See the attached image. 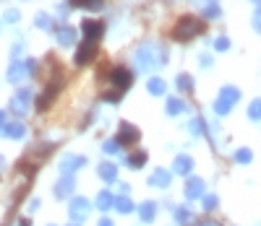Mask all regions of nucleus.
<instances>
[{
	"label": "nucleus",
	"mask_w": 261,
	"mask_h": 226,
	"mask_svg": "<svg viewBox=\"0 0 261 226\" xmlns=\"http://www.w3.org/2000/svg\"><path fill=\"white\" fill-rule=\"evenodd\" d=\"M165 60H167V52H165V47H160L157 42H144L134 52V62H136V68L141 73H151L154 68L165 65Z\"/></svg>",
	"instance_id": "f257e3e1"
},
{
	"label": "nucleus",
	"mask_w": 261,
	"mask_h": 226,
	"mask_svg": "<svg viewBox=\"0 0 261 226\" xmlns=\"http://www.w3.org/2000/svg\"><path fill=\"white\" fill-rule=\"evenodd\" d=\"M201 31H204V21L193 18V16H183L175 24V29H172V37H175L178 42H191L193 37H199Z\"/></svg>",
	"instance_id": "f03ea898"
},
{
	"label": "nucleus",
	"mask_w": 261,
	"mask_h": 226,
	"mask_svg": "<svg viewBox=\"0 0 261 226\" xmlns=\"http://www.w3.org/2000/svg\"><path fill=\"white\" fill-rule=\"evenodd\" d=\"M130 71H125V68H115V71L110 73V83H113V88L115 91H110V94H105V99L107 102H118L125 91H128V86H130Z\"/></svg>",
	"instance_id": "7ed1b4c3"
},
{
	"label": "nucleus",
	"mask_w": 261,
	"mask_h": 226,
	"mask_svg": "<svg viewBox=\"0 0 261 226\" xmlns=\"http://www.w3.org/2000/svg\"><path fill=\"white\" fill-rule=\"evenodd\" d=\"M238 99H241V91H238L235 86H225L222 91H220V96H217V102H214V112L217 115H230L232 112V107L238 104Z\"/></svg>",
	"instance_id": "20e7f679"
},
{
	"label": "nucleus",
	"mask_w": 261,
	"mask_h": 226,
	"mask_svg": "<svg viewBox=\"0 0 261 226\" xmlns=\"http://www.w3.org/2000/svg\"><path fill=\"white\" fill-rule=\"evenodd\" d=\"M89 211H92V203L86 200V198H73L71 206H68V216H71V221H76V223H81L86 216H89Z\"/></svg>",
	"instance_id": "39448f33"
},
{
	"label": "nucleus",
	"mask_w": 261,
	"mask_h": 226,
	"mask_svg": "<svg viewBox=\"0 0 261 226\" xmlns=\"http://www.w3.org/2000/svg\"><path fill=\"white\" fill-rule=\"evenodd\" d=\"M84 164H86L84 156L68 153V156H63V159H60V174H65V177H73V172H79Z\"/></svg>",
	"instance_id": "423d86ee"
},
{
	"label": "nucleus",
	"mask_w": 261,
	"mask_h": 226,
	"mask_svg": "<svg viewBox=\"0 0 261 226\" xmlns=\"http://www.w3.org/2000/svg\"><path fill=\"white\" fill-rule=\"evenodd\" d=\"M97 55V42H89V39H84L81 42V47L76 50V65H89Z\"/></svg>",
	"instance_id": "0eeeda50"
},
{
	"label": "nucleus",
	"mask_w": 261,
	"mask_h": 226,
	"mask_svg": "<svg viewBox=\"0 0 261 226\" xmlns=\"http://www.w3.org/2000/svg\"><path fill=\"white\" fill-rule=\"evenodd\" d=\"M27 76H29V65H27V60H13L11 68H8V81H11V83H21Z\"/></svg>",
	"instance_id": "6e6552de"
},
{
	"label": "nucleus",
	"mask_w": 261,
	"mask_h": 226,
	"mask_svg": "<svg viewBox=\"0 0 261 226\" xmlns=\"http://www.w3.org/2000/svg\"><path fill=\"white\" fill-rule=\"evenodd\" d=\"M81 29H84V39H89V42H99L102 34H105V24H102V21H84Z\"/></svg>",
	"instance_id": "1a4fd4ad"
},
{
	"label": "nucleus",
	"mask_w": 261,
	"mask_h": 226,
	"mask_svg": "<svg viewBox=\"0 0 261 226\" xmlns=\"http://www.w3.org/2000/svg\"><path fill=\"white\" fill-rule=\"evenodd\" d=\"M204 190H206V185H204V179L201 177H191L188 182H186V198L188 200H196V198H204Z\"/></svg>",
	"instance_id": "9d476101"
},
{
	"label": "nucleus",
	"mask_w": 261,
	"mask_h": 226,
	"mask_svg": "<svg viewBox=\"0 0 261 226\" xmlns=\"http://www.w3.org/2000/svg\"><path fill=\"white\" fill-rule=\"evenodd\" d=\"M29 99H32V94L27 91V88H24V91H18V94L11 99V109L16 112L18 117H24L27 112H29V107H27V104H29Z\"/></svg>",
	"instance_id": "9b49d317"
},
{
	"label": "nucleus",
	"mask_w": 261,
	"mask_h": 226,
	"mask_svg": "<svg viewBox=\"0 0 261 226\" xmlns=\"http://www.w3.org/2000/svg\"><path fill=\"white\" fill-rule=\"evenodd\" d=\"M0 135H3V138H11V141H21L27 135V127L21 122H6L3 127H0Z\"/></svg>",
	"instance_id": "f8f14e48"
},
{
	"label": "nucleus",
	"mask_w": 261,
	"mask_h": 226,
	"mask_svg": "<svg viewBox=\"0 0 261 226\" xmlns=\"http://www.w3.org/2000/svg\"><path fill=\"white\" fill-rule=\"evenodd\" d=\"M170 182H172V174L167 169H157V172H151V177H149V185L157 187V190H167Z\"/></svg>",
	"instance_id": "ddd939ff"
},
{
	"label": "nucleus",
	"mask_w": 261,
	"mask_h": 226,
	"mask_svg": "<svg viewBox=\"0 0 261 226\" xmlns=\"http://www.w3.org/2000/svg\"><path fill=\"white\" fill-rule=\"evenodd\" d=\"M118 141H120V146L136 143V141H139V130L130 125V122H123V125H120V133H118Z\"/></svg>",
	"instance_id": "4468645a"
},
{
	"label": "nucleus",
	"mask_w": 261,
	"mask_h": 226,
	"mask_svg": "<svg viewBox=\"0 0 261 226\" xmlns=\"http://www.w3.org/2000/svg\"><path fill=\"white\" fill-rule=\"evenodd\" d=\"M73 187H76L73 177H65V174H63V177L58 179V185H55V198H60V200H63V198H71V195H73Z\"/></svg>",
	"instance_id": "2eb2a0df"
},
{
	"label": "nucleus",
	"mask_w": 261,
	"mask_h": 226,
	"mask_svg": "<svg viewBox=\"0 0 261 226\" xmlns=\"http://www.w3.org/2000/svg\"><path fill=\"white\" fill-rule=\"evenodd\" d=\"M139 218L141 223H151L157 218V203L154 200H144L141 206H139Z\"/></svg>",
	"instance_id": "dca6fc26"
},
{
	"label": "nucleus",
	"mask_w": 261,
	"mask_h": 226,
	"mask_svg": "<svg viewBox=\"0 0 261 226\" xmlns=\"http://www.w3.org/2000/svg\"><path fill=\"white\" fill-rule=\"evenodd\" d=\"M55 39L60 47H73V42H76V29L73 26H60L55 31Z\"/></svg>",
	"instance_id": "f3484780"
},
{
	"label": "nucleus",
	"mask_w": 261,
	"mask_h": 226,
	"mask_svg": "<svg viewBox=\"0 0 261 226\" xmlns=\"http://www.w3.org/2000/svg\"><path fill=\"white\" fill-rule=\"evenodd\" d=\"M58 88H60V81H50V86L45 88V94L37 99V107H39V109H47V107L53 104L55 94H58Z\"/></svg>",
	"instance_id": "a211bd4d"
},
{
	"label": "nucleus",
	"mask_w": 261,
	"mask_h": 226,
	"mask_svg": "<svg viewBox=\"0 0 261 226\" xmlns=\"http://www.w3.org/2000/svg\"><path fill=\"white\" fill-rule=\"evenodd\" d=\"M172 172H175V174H191L193 172V159H191V156L188 153H180V156H175V164H172Z\"/></svg>",
	"instance_id": "6ab92c4d"
},
{
	"label": "nucleus",
	"mask_w": 261,
	"mask_h": 226,
	"mask_svg": "<svg viewBox=\"0 0 261 226\" xmlns=\"http://www.w3.org/2000/svg\"><path fill=\"white\" fill-rule=\"evenodd\" d=\"M99 179H105V182H115V177H118V167L115 164H110V162H105V164H99Z\"/></svg>",
	"instance_id": "aec40b11"
},
{
	"label": "nucleus",
	"mask_w": 261,
	"mask_h": 226,
	"mask_svg": "<svg viewBox=\"0 0 261 226\" xmlns=\"http://www.w3.org/2000/svg\"><path fill=\"white\" fill-rule=\"evenodd\" d=\"M186 102L183 99H178V96H172V99H167V107H165V112H167V115H172V117H175V115H183V112H186Z\"/></svg>",
	"instance_id": "412c9836"
},
{
	"label": "nucleus",
	"mask_w": 261,
	"mask_h": 226,
	"mask_svg": "<svg viewBox=\"0 0 261 226\" xmlns=\"http://www.w3.org/2000/svg\"><path fill=\"white\" fill-rule=\"evenodd\" d=\"M113 206H115V198L107 192V190H102V192L97 195V208H99V211H110Z\"/></svg>",
	"instance_id": "4be33fe9"
},
{
	"label": "nucleus",
	"mask_w": 261,
	"mask_h": 226,
	"mask_svg": "<svg viewBox=\"0 0 261 226\" xmlns=\"http://www.w3.org/2000/svg\"><path fill=\"white\" fill-rule=\"evenodd\" d=\"M125 164H128L130 169H141V167L146 164V151H136V153H130Z\"/></svg>",
	"instance_id": "5701e85b"
},
{
	"label": "nucleus",
	"mask_w": 261,
	"mask_h": 226,
	"mask_svg": "<svg viewBox=\"0 0 261 226\" xmlns=\"http://www.w3.org/2000/svg\"><path fill=\"white\" fill-rule=\"evenodd\" d=\"M113 208H115L118 213H123V216H125V213L134 211V203L128 200V195H120V198H115V206H113Z\"/></svg>",
	"instance_id": "b1692460"
},
{
	"label": "nucleus",
	"mask_w": 261,
	"mask_h": 226,
	"mask_svg": "<svg viewBox=\"0 0 261 226\" xmlns=\"http://www.w3.org/2000/svg\"><path fill=\"white\" fill-rule=\"evenodd\" d=\"M146 88H149V94H154V96H162L167 86H165V81H162V78H149Z\"/></svg>",
	"instance_id": "393cba45"
},
{
	"label": "nucleus",
	"mask_w": 261,
	"mask_h": 226,
	"mask_svg": "<svg viewBox=\"0 0 261 226\" xmlns=\"http://www.w3.org/2000/svg\"><path fill=\"white\" fill-rule=\"evenodd\" d=\"M73 8H86V11H99L102 8V0H71Z\"/></svg>",
	"instance_id": "a878e982"
},
{
	"label": "nucleus",
	"mask_w": 261,
	"mask_h": 226,
	"mask_svg": "<svg viewBox=\"0 0 261 226\" xmlns=\"http://www.w3.org/2000/svg\"><path fill=\"white\" fill-rule=\"evenodd\" d=\"M175 86H178V91H193V78L188 76V73H180L178 76V81H175Z\"/></svg>",
	"instance_id": "bb28decb"
},
{
	"label": "nucleus",
	"mask_w": 261,
	"mask_h": 226,
	"mask_svg": "<svg viewBox=\"0 0 261 226\" xmlns=\"http://www.w3.org/2000/svg\"><path fill=\"white\" fill-rule=\"evenodd\" d=\"M204 18H220V3L217 0H206L204 3Z\"/></svg>",
	"instance_id": "cd10ccee"
},
{
	"label": "nucleus",
	"mask_w": 261,
	"mask_h": 226,
	"mask_svg": "<svg viewBox=\"0 0 261 226\" xmlns=\"http://www.w3.org/2000/svg\"><path fill=\"white\" fill-rule=\"evenodd\" d=\"M34 24H37L39 29L47 31V29H53V18H50L47 13H37V16H34Z\"/></svg>",
	"instance_id": "c85d7f7f"
},
{
	"label": "nucleus",
	"mask_w": 261,
	"mask_h": 226,
	"mask_svg": "<svg viewBox=\"0 0 261 226\" xmlns=\"http://www.w3.org/2000/svg\"><path fill=\"white\" fill-rule=\"evenodd\" d=\"M248 117L256 120V122L261 120V99H253V102L248 104Z\"/></svg>",
	"instance_id": "c756f323"
},
{
	"label": "nucleus",
	"mask_w": 261,
	"mask_h": 226,
	"mask_svg": "<svg viewBox=\"0 0 261 226\" xmlns=\"http://www.w3.org/2000/svg\"><path fill=\"white\" fill-rule=\"evenodd\" d=\"M175 221L183 226V223H188L191 221V208H186V206H180V208H175Z\"/></svg>",
	"instance_id": "7c9ffc66"
},
{
	"label": "nucleus",
	"mask_w": 261,
	"mask_h": 226,
	"mask_svg": "<svg viewBox=\"0 0 261 226\" xmlns=\"http://www.w3.org/2000/svg\"><path fill=\"white\" fill-rule=\"evenodd\" d=\"M201 200H204V211H214L217 206H220V198L212 195V192H209V195L204 192V198H201Z\"/></svg>",
	"instance_id": "2f4dec72"
},
{
	"label": "nucleus",
	"mask_w": 261,
	"mask_h": 226,
	"mask_svg": "<svg viewBox=\"0 0 261 226\" xmlns=\"http://www.w3.org/2000/svg\"><path fill=\"white\" fill-rule=\"evenodd\" d=\"M251 159H253V153H251L248 148L235 151V162H238V164H251Z\"/></svg>",
	"instance_id": "473e14b6"
},
{
	"label": "nucleus",
	"mask_w": 261,
	"mask_h": 226,
	"mask_svg": "<svg viewBox=\"0 0 261 226\" xmlns=\"http://www.w3.org/2000/svg\"><path fill=\"white\" fill-rule=\"evenodd\" d=\"M188 130H191V135H201V133H204V120H201V117H193V120L188 122Z\"/></svg>",
	"instance_id": "72a5a7b5"
},
{
	"label": "nucleus",
	"mask_w": 261,
	"mask_h": 226,
	"mask_svg": "<svg viewBox=\"0 0 261 226\" xmlns=\"http://www.w3.org/2000/svg\"><path fill=\"white\" fill-rule=\"evenodd\" d=\"M102 151H105V153H118V151H120V141H118V138L105 141V143H102Z\"/></svg>",
	"instance_id": "f704fd0d"
},
{
	"label": "nucleus",
	"mask_w": 261,
	"mask_h": 226,
	"mask_svg": "<svg viewBox=\"0 0 261 226\" xmlns=\"http://www.w3.org/2000/svg\"><path fill=\"white\" fill-rule=\"evenodd\" d=\"M214 50H220V52L230 50V39H227V37H217V39H214Z\"/></svg>",
	"instance_id": "c9c22d12"
},
{
	"label": "nucleus",
	"mask_w": 261,
	"mask_h": 226,
	"mask_svg": "<svg viewBox=\"0 0 261 226\" xmlns=\"http://www.w3.org/2000/svg\"><path fill=\"white\" fill-rule=\"evenodd\" d=\"M6 21H8V24H18V18H21V13L16 11V8H8L6 11V16H3Z\"/></svg>",
	"instance_id": "e433bc0d"
},
{
	"label": "nucleus",
	"mask_w": 261,
	"mask_h": 226,
	"mask_svg": "<svg viewBox=\"0 0 261 226\" xmlns=\"http://www.w3.org/2000/svg\"><path fill=\"white\" fill-rule=\"evenodd\" d=\"M253 29L261 34V6L256 8V13H253Z\"/></svg>",
	"instance_id": "4c0bfd02"
},
{
	"label": "nucleus",
	"mask_w": 261,
	"mask_h": 226,
	"mask_svg": "<svg viewBox=\"0 0 261 226\" xmlns=\"http://www.w3.org/2000/svg\"><path fill=\"white\" fill-rule=\"evenodd\" d=\"M199 62H201V68H212V57H209V55H201Z\"/></svg>",
	"instance_id": "58836bf2"
},
{
	"label": "nucleus",
	"mask_w": 261,
	"mask_h": 226,
	"mask_svg": "<svg viewBox=\"0 0 261 226\" xmlns=\"http://www.w3.org/2000/svg\"><path fill=\"white\" fill-rule=\"evenodd\" d=\"M196 226H220V223H217V221H199Z\"/></svg>",
	"instance_id": "ea45409f"
},
{
	"label": "nucleus",
	"mask_w": 261,
	"mask_h": 226,
	"mask_svg": "<svg viewBox=\"0 0 261 226\" xmlns=\"http://www.w3.org/2000/svg\"><path fill=\"white\" fill-rule=\"evenodd\" d=\"M37 208H39V200H37V198H34V200H32V203H29V211H37Z\"/></svg>",
	"instance_id": "a19ab883"
},
{
	"label": "nucleus",
	"mask_w": 261,
	"mask_h": 226,
	"mask_svg": "<svg viewBox=\"0 0 261 226\" xmlns=\"http://www.w3.org/2000/svg\"><path fill=\"white\" fill-rule=\"evenodd\" d=\"M97 226H115V223H113V221H110V218H102V221H99V223H97Z\"/></svg>",
	"instance_id": "79ce46f5"
},
{
	"label": "nucleus",
	"mask_w": 261,
	"mask_h": 226,
	"mask_svg": "<svg viewBox=\"0 0 261 226\" xmlns=\"http://www.w3.org/2000/svg\"><path fill=\"white\" fill-rule=\"evenodd\" d=\"M120 192H123V195H128V192H130V185H125V182H123V185H120Z\"/></svg>",
	"instance_id": "37998d69"
},
{
	"label": "nucleus",
	"mask_w": 261,
	"mask_h": 226,
	"mask_svg": "<svg viewBox=\"0 0 261 226\" xmlns=\"http://www.w3.org/2000/svg\"><path fill=\"white\" fill-rule=\"evenodd\" d=\"M18 226H32V221H29V218H21V221H18Z\"/></svg>",
	"instance_id": "c03bdc74"
},
{
	"label": "nucleus",
	"mask_w": 261,
	"mask_h": 226,
	"mask_svg": "<svg viewBox=\"0 0 261 226\" xmlns=\"http://www.w3.org/2000/svg\"><path fill=\"white\" fill-rule=\"evenodd\" d=\"M6 125V112H0V127Z\"/></svg>",
	"instance_id": "a18cd8bd"
},
{
	"label": "nucleus",
	"mask_w": 261,
	"mask_h": 226,
	"mask_svg": "<svg viewBox=\"0 0 261 226\" xmlns=\"http://www.w3.org/2000/svg\"><path fill=\"white\" fill-rule=\"evenodd\" d=\"M6 167V159H3V156H0V169H3Z\"/></svg>",
	"instance_id": "49530a36"
},
{
	"label": "nucleus",
	"mask_w": 261,
	"mask_h": 226,
	"mask_svg": "<svg viewBox=\"0 0 261 226\" xmlns=\"http://www.w3.org/2000/svg\"><path fill=\"white\" fill-rule=\"evenodd\" d=\"M256 3H261V0H256Z\"/></svg>",
	"instance_id": "de8ad7c7"
},
{
	"label": "nucleus",
	"mask_w": 261,
	"mask_h": 226,
	"mask_svg": "<svg viewBox=\"0 0 261 226\" xmlns=\"http://www.w3.org/2000/svg\"><path fill=\"white\" fill-rule=\"evenodd\" d=\"M50 226H55V223H50Z\"/></svg>",
	"instance_id": "09e8293b"
}]
</instances>
